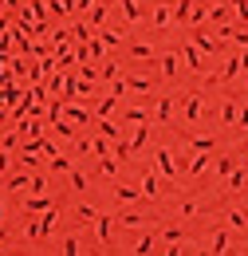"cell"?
<instances>
[{
  "instance_id": "cell-31",
  "label": "cell",
  "mask_w": 248,
  "mask_h": 256,
  "mask_svg": "<svg viewBox=\"0 0 248 256\" xmlns=\"http://www.w3.org/2000/svg\"><path fill=\"white\" fill-rule=\"evenodd\" d=\"M98 75H102V79H114V75H118V60H110V64H102V71H98Z\"/></svg>"
},
{
  "instance_id": "cell-7",
  "label": "cell",
  "mask_w": 248,
  "mask_h": 256,
  "mask_svg": "<svg viewBox=\"0 0 248 256\" xmlns=\"http://www.w3.org/2000/svg\"><path fill=\"white\" fill-rule=\"evenodd\" d=\"M186 118H189V122L201 118V91H193V95L186 98Z\"/></svg>"
},
{
  "instance_id": "cell-17",
  "label": "cell",
  "mask_w": 248,
  "mask_h": 256,
  "mask_svg": "<svg viewBox=\"0 0 248 256\" xmlns=\"http://www.w3.org/2000/svg\"><path fill=\"white\" fill-rule=\"evenodd\" d=\"M236 71H240V56H236V60H228V64L220 67V71H217V79H232Z\"/></svg>"
},
{
  "instance_id": "cell-42",
  "label": "cell",
  "mask_w": 248,
  "mask_h": 256,
  "mask_svg": "<svg viewBox=\"0 0 248 256\" xmlns=\"http://www.w3.org/2000/svg\"><path fill=\"white\" fill-rule=\"evenodd\" d=\"M244 158H248V146H244Z\"/></svg>"
},
{
  "instance_id": "cell-9",
  "label": "cell",
  "mask_w": 248,
  "mask_h": 256,
  "mask_svg": "<svg viewBox=\"0 0 248 256\" xmlns=\"http://www.w3.org/2000/svg\"><path fill=\"white\" fill-rule=\"evenodd\" d=\"M228 224H232V228H248V209L232 205V209H228Z\"/></svg>"
},
{
  "instance_id": "cell-29",
  "label": "cell",
  "mask_w": 248,
  "mask_h": 256,
  "mask_svg": "<svg viewBox=\"0 0 248 256\" xmlns=\"http://www.w3.org/2000/svg\"><path fill=\"white\" fill-rule=\"evenodd\" d=\"M75 150H79L83 158H94V150H91V138H79V142H75Z\"/></svg>"
},
{
  "instance_id": "cell-18",
  "label": "cell",
  "mask_w": 248,
  "mask_h": 256,
  "mask_svg": "<svg viewBox=\"0 0 248 256\" xmlns=\"http://www.w3.org/2000/svg\"><path fill=\"white\" fill-rule=\"evenodd\" d=\"M98 130H102V138H118V134H122V126H118V122H110V118H102Z\"/></svg>"
},
{
  "instance_id": "cell-13",
  "label": "cell",
  "mask_w": 248,
  "mask_h": 256,
  "mask_svg": "<svg viewBox=\"0 0 248 256\" xmlns=\"http://www.w3.org/2000/svg\"><path fill=\"white\" fill-rule=\"evenodd\" d=\"M205 170H209V154H205V150H201V154H197V158L189 162V174H205Z\"/></svg>"
},
{
  "instance_id": "cell-23",
  "label": "cell",
  "mask_w": 248,
  "mask_h": 256,
  "mask_svg": "<svg viewBox=\"0 0 248 256\" xmlns=\"http://www.w3.org/2000/svg\"><path fill=\"white\" fill-rule=\"evenodd\" d=\"M197 44H201V48H205V52H209V56H217V44H213V40H209V36L201 32V28H197Z\"/></svg>"
},
{
  "instance_id": "cell-26",
  "label": "cell",
  "mask_w": 248,
  "mask_h": 256,
  "mask_svg": "<svg viewBox=\"0 0 248 256\" xmlns=\"http://www.w3.org/2000/svg\"><path fill=\"white\" fill-rule=\"evenodd\" d=\"M182 240H186L182 228H166V244H182Z\"/></svg>"
},
{
  "instance_id": "cell-19",
  "label": "cell",
  "mask_w": 248,
  "mask_h": 256,
  "mask_svg": "<svg viewBox=\"0 0 248 256\" xmlns=\"http://www.w3.org/2000/svg\"><path fill=\"white\" fill-rule=\"evenodd\" d=\"M220 118H224L228 126H236V102H224V106H220Z\"/></svg>"
},
{
  "instance_id": "cell-14",
  "label": "cell",
  "mask_w": 248,
  "mask_h": 256,
  "mask_svg": "<svg viewBox=\"0 0 248 256\" xmlns=\"http://www.w3.org/2000/svg\"><path fill=\"white\" fill-rule=\"evenodd\" d=\"M166 20H170V4H166V0H158V8H154V28H162Z\"/></svg>"
},
{
  "instance_id": "cell-22",
  "label": "cell",
  "mask_w": 248,
  "mask_h": 256,
  "mask_svg": "<svg viewBox=\"0 0 248 256\" xmlns=\"http://www.w3.org/2000/svg\"><path fill=\"white\" fill-rule=\"evenodd\" d=\"M189 146H193V150H213L217 138H189Z\"/></svg>"
},
{
  "instance_id": "cell-2",
  "label": "cell",
  "mask_w": 248,
  "mask_h": 256,
  "mask_svg": "<svg viewBox=\"0 0 248 256\" xmlns=\"http://www.w3.org/2000/svg\"><path fill=\"white\" fill-rule=\"evenodd\" d=\"M154 240H158V232L146 228V232L138 236V244H134V256H154Z\"/></svg>"
},
{
  "instance_id": "cell-24",
  "label": "cell",
  "mask_w": 248,
  "mask_h": 256,
  "mask_svg": "<svg viewBox=\"0 0 248 256\" xmlns=\"http://www.w3.org/2000/svg\"><path fill=\"white\" fill-rule=\"evenodd\" d=\"M244 182H248V174H244V170H236V174L228 178V190H244Z\"/></svg>"
},
{
  "instance_id": "cell-4",
  "label": "cell",
  "mask_w": 248,
  "mask_h": 256,
  "mask_svg": "<svg viewBox=\"0 0 248 256\" xmlns=\"http://www.w3.org/2000/svg\"><path fill=\"white\" fill-rule=\"evenodd\" d=\"M142 197H158V193H162V182H158V174L154 170H146V174H142Z\"/></svg>"
},
{
  "instance_id": "cell-6",
  "label": "cell",
  "mask_w": 248,
  "mask_h": 256,
  "mask_svg": "<svg viewBox=\"0 0 248 256\" xmlns=\"http://www.w3.org/2000/svg\"><path fill=\"white\" fill-rule=\"evenodd\" d=\"M170 114H174V98L162 95L158 98V110H154V122H170Z\"/></svg>"
},
{
  "instance_id": "cell-1",
  "label": "cell",
  "mask_w": 248,
  "mask_h": 256,
  "mask_svg": "<svg viewBox=\"0 0 248 256\" xmlns=\"http://www.w3.org/2000/svg\"><path fill=\"white\" fill-rule=\"evenodd\" d=\"M209 256H228V232L217 228L213 236H209Z\"/></svg>"
},
{
  "instance_id": "cell-32",
  "label": "cell",
  "mask_w": 248,
  "mask_h": 256,
  "mask_svg": "<svg viewBox=\"0 0 248 256\" xmlns=\"http://www.w3.org/2000/svg\"><path fill=\"white\" fill-rule=\"evenodd\" d=\"M130 154H134V150H130V142H118V150H114V158H118V162H130Z\"/></svg>"
},
{
  "instance_id": "cell-43",
  "label": "cell",
  "mask_w": 248,
  "mask_h": 256,
  "mask_svg": "<svg viewBox=\"0 0 248 256\" xmlns=\"http://www.w3.org/2000/svg\"><path fill=\"white\" fill-rule=\"evenodd\" d=\"M197 256H209V252H197Z\"/></svg>"
},
{
  "instance_id": "cell-34",
  "label": "cell",
  "mask_w": 248,
  "mask_h": 256,
  "mask_svg": "<svg viewBox=\"0 0 248 256\" xmlns=\"http://www.w3.org/2000/svg\"><path fill=\"white\" fill-rule=\"evenodd\" d=\"M71 190H87V174L75 170V174H71Z\"/></svg>"
},
{
  "instance_id": "cell-36",
  "label": "cell",
  "mask_w": 248,
  "mask_h": 256,
  "mask_svg": "<svg viewBox=\"0 0 248 256\" xmlns=\"http://www.w3.org/2000/svg\"><path fill=\"white\" fill-rule=\"evenodd\" d=\"M174 16H178V24L186 20V16H189V0H182V4H178V12H174Z\"/></svg>"
},
{
  "instance_id": "cell-30",
  "label": "cell",
  "mask_w": 248,
  "mask_h": 256,
  "mask_svg": "<svg viewBox=\"0 0 248 256\" xmlns=\"http://www.w3.org/2000/svg\"><path fill=\"white\" fill-rule=\"evenodd\" d=\"M28 182H32V178H24V174H16V178L8 182V190H12V193H16V190H28Z\"/></svg>"
},
{
  "instance_id": "cell-12",
  "label": "cell",
  "mask_w": 248,
  "mask_h": 256,
  "mask_svg": "<svg viewBox=\"0 0 248 256\" xmlns=\"http://www.w3.org/2000/svg\"><path fill=\"white\" fill-rule=\"evenodd\" d=\"M118 8H122V16L130 20V24H134V20L142 16V8H138V0H118Z\"/></svg>"
},
{
  "instance_id": "cell-3",
  "label": "cell",
  "mask_w": 248,
  "mask_h": 256,
  "mask_svg": "<svg viewBox=\"0 0 248 256\" xmlns=\"http://www.w3.org/2000/svg\"><path fill=\"white\" fill-rule=\"evenodd\" d=\"M154 162H158V170H162L166 178H178V166H174V154H170V150H154Z\"/></svg>"
},
{
  "instance_id": "cell-39",
  "label": "cell",
  "mask_w": 248,
  "mask_h": 256,
  "mask_svg": "<svg viewBox=\"0 0 248 256\" xmlns=\"http://www.w3.org/2000/svg\"><path fill=\"white\" fill-rule=\"evenodd\" d=\"M166 256H182V244H170V248H166Z\"/></svg>"
},
{
  "instance_id": "cell-8",
  "label": "cell",
  "mask_w": 248,
  "mask_h": 256,
  "mask_svg": "<svg viewBox=\"0 0 248 256\" xmlns=\"http://www.w3.org/2000/svg\"><path fill=\"white\" fill-rule=\"evenodd\" d=\"M178 71H182V64H178V52H170V56H162V75H166V79H174Z\"/></svg>"
},
{
  "instance_id": "cell-37",
  "label": "cell",
  "mask_w": 248,
  "mask_h": 256,
  "mask_svg": "<svg viewBox=\"0 0 248 256\" xmlns=\"http://www.w3.org/2000/svg\"><path fill=\"white\" fill-rule=\"evenodd\" d=\"M52 170H71V158H52Z\"/></svg>"
},
{
  "instance_id": "cell-11",
  "label": "cell",
  "mask_w": 248,
  "mask_h": 256,
  "mask_svg": "<svg viewBox=\"0 0 248 256\" xmlns=\"http://www.w3.org/2000/svg\"><path fill=\"white\" fill-rule=\"evenodd\" d=\"M52 205H56V197H32V201H28V217H32V213H44V209H52Z\"/></svg>"
},
{
  "instance_id": "cell-33",
  "label": "cell",
  "mask_w": 248,
  "mask_h": 256,
  "mask_svg": "<svg viewBox=\"0 0 248 256\" xmlns=\"http://www.w3.org/2000/svg\"><path fill=\"white\" fill-rule=\"evenodd\" d=\"M130 56H138V60H150V56H154V52H150V48H146V44H134V48H130Z\"/></svg>"
},
{
  "instance_id": "cell-41",
  "label": "cell",
  "mask_w": 248,
  "mask_h": 256,
  "mask_svg": "<svg viewBox=\"0 0 248 256\" xmlns=\"http://www.w3.org/2000/svg\"><path fill=\"white\" fill-rule=\"evenodd\" d=\"M0 244H4V228H0Z\"/></svg>"
},
{
  "instance_id": "cell-20",
  "label": "cell",
  "mask_w": 248,
  "mask_h": 256,
  "mask_svg": "<svg viewBox=\"0 0 248 256\" xmlns=\"http://www.w3.org/2000/svg\"><path fill=\"white\" fill-rule=\"evenodd\" d=\"M114 98H118V95H106L102 102H98V118H110V110H114Z\"/></svg>"
},
{
  "instance_id": "cell-28",
  "label": "cell",
  "mask_w": 248,
  "mask_h": 256,
  "mask_svg": "<svg viewBox=\"0 0 248 256\" xmlns=\"http://www.w3.org/2000/svg\"><path fill=\"white\" fill-rule=\"evenodd\" d=\"M146 118H150L146 110H126V114H122V122H146Z\"/></svg>"
},
{
  "instance_id": "cell-10",
  "label": "cell",
  "mask_w": 248,
  "mask_h": 256,
  "mask_svg": "<svg viewBox=\"0 0 248 256\" xmlns=\"http://www.w3.org/2000/svg\"><path fill=\"white\" fill-rule=\"evenodd\" d=\"M114 197H118V201H126V205H130V201H138L142 193L134 190V186H126V182H118V186H114Z\"/></svg>"
},
{
  "instance_id": "cell-27",
  "label": "cell",
  "mask_w": 248,
  "mask_h": 256,
  "mask_svg": "<svg viewBox=\"0 0 248 256\" xmlns=\"http://www.w3.org/2000/svg\"><path fill=\"white\" fill-rule=\"evenodd\" d=\"M118 224H126V228H138V224H142V217H138V213H122V217H118Z\"/></svg>"
},
{
  "instance_id": "cell-15",
  "label": "cell",
  "mask_w": 248,
  "mask_h": 256,
  "mask_svg": "<svg viewBox=\"0 0 248 256\" xmlns=\"http://www.w3.org/2000/svg\"><path fill=\"white\" fill-rule=\"evenodd\" d=\"M197 213H201V205H197V201H182V213H178V217H182V221H193Z\"/></svg>"
},
{
  "instance_id": "cell-44",
  "label": "cell",
  "mask_w": 248,
  "mask_h": 256,
  "mask_svg": "<svg viewBox=\"0 0 248 256\" xmlns=\"http://www.w3.org/2000/svg\"><path fill=\"white\" fill-rule=\"evenodd\" d=\"M244 256H248V252H244Z\"/></svg>"
},
{
  "instance_id": "cell-16",
  "label": "cell",
  "mask_w": 248,
  "mask_h": 256,
  "mask_svg": "<svg viewBox=\"0 0 248 256\" xmlns=\"http://www.w3.org/2000/svg\"><path fill=\"white\" fill-rule=\"evenodd\" d=\"M63 256H79V236H75V232H71V236H63Z\"/></svg>"
},
{
  "instance_id": "cell-5",
  "label": "cell",
  "mask_w": 248,
  "mask_h": 256,
  "mask_svg": "<svg viewBox=\"0 0 248 256\" xmlns=\"http://www.w3.org/2000/svg\"><path fill=\"white\" fill-rule=\"evenodd\" d=\"M178 60H182V67H189V71H201V56H197L189 44L182 48V52H178Z\"/></svg>"
},
{
  "instance_id": "cell-40",
  "label": "cell",
  "mask_w": 248,
  "mask_h": 256,
  "mask_svg": "<svg viewBox=\"0 0 248 256\" xmlns=\"http://www.w3.org/2000/svg\"><path fill=\"white\" fill-rule=\"evenodd\" d=\"M0 221H4V205H0Z\"/></svg>"
},
{
  "instance_id": "cell-35",
  "label": "cell",
  "mask_w": 248,
  "mask_h": 256,
  "mask_svg": "<svg viewBox=\"0 0 248 256\" xmlns=\"http://www.w3.org/2000/svg\"><path fill=\"white\" fill-rule=\"evenodd\" d=\"M217 174H220V178H224V174H232V158H220L217 162Z\"/></svg>"
},
{
  "instance_id": "cell-25",
  "label": "cell",
  "mask_w": 248,
  "mask_h": 256,
  "mask_svg": "<svg viewBox=\"0 0 248 256\" xmlns=\"http://www.w3.org/2000/svg\"><path fill=\"white\" fill-rule=\"evenodd\" d=\"M102 174L114 178V174H118V158H106V154H102Z\"/></svg>"
},
{
  "instance_id": "cell-38",
  "label": "cell",
  "mask_w": 248,
  "mask_h": 256,
  "mask_svg": "<svg viewBox=\"0 0 248 256\" xmlns=\"http://www.w3.org/2000/svg\"><path fill=\"white\" fill-rule=\"evenodd\" d=\"M236 114H240V122H236V126H244V130H248V106H244V110H236Z\"/></svg>"
},
{
  "instance_id": "cell-21",
  "label": "cell",
  "mask_w": 248,
  "mask_h": 256,
  "mask_svg": "<svg viewBox=\"0 0 248 256\" xmlns=\"http://www.w3.org/2000/svg\"><path fill=\"white\" fill-rule=\"evenodd\" d=\"M75 217H79V221H87V224H91L94 217H98V209H91V205H79V209H75Z\"/></svg>"
}]
</instances>
